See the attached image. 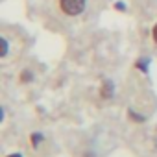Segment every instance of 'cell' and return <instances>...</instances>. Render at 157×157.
<instances>
[{
	"label": "cell",
	"mask_w": 157,
	"mask_h": 157,
	"mask_svg": "<svg viewBox=\"0 0 157 157\" xmlns=\"http://www.w3.org/2000/svg\"><path fill=\"white\" fill-rule=\"evenodd\" d=\"M85 4H87V0H59L61 11L68 17H76V15L83 13Z\"/></svg>",
	"instance_id": "1"
},
{
	"label": "cell",
	"mask_w": 157,
	"mask_h": 157,
	"mask_svg": "<svg viewBox=\"0 0 157 157\" xmlns=\"http://www.w3.org/2000/svg\"><path fill=\"white\" fill-rule=\"evenodd\" d=\"M113 94H115V83L111 80H104V83L100 87V96L104 100H109V98H113Z\"/></svg>",
	"instance_id": "2"
},
{
	"label": "cell",
	"mask_w": 157,
	"mask_h": 157,
	"mask_svg": "<svg viewBox=\"0 0 157 157\" xmlns=\"http://www.w3.org/2000/svg\"><path fill=\"white\" fill-rule=\"evenodd\" d=\"M30 140H32V146H33V148H39V144L44 140V135L39 133V131H35V133L30 135Z\"/></svg>",
	"instance_id": "3"
},
{
	"label": "cell",
	"mask_w": 157,
	"mask_h": 157,
	"mask_svg": "<svg viewBox=\"0 0 157 157\" xmlns=\"http://www.w3.org/2000/svg\"><path fill=\"white\" fill-rule=\"evenodd\" d=\"M148 67H150V59L148 57H140L137 63H135V68L142 70V72H148Z\"/></svg>",
	"instance_id": "4"
},
{
	"label": "cell",
	"mask_w": 157,
	"mask_h": 157,
	"mask_svg": "<svg viewBox=\"0 0 157 157\" xmlns=\"http://www.w3.org/2000/svg\"><path fill=\"white\" fill-rule=\"evenodd\" d=\"M32 80H33V72H32V70L26 68V70L21 72V82H22V83H30Z\"/></svg>",
	"instance_id": "5"
},
{
	"label": "cell",
	"mask_w": 157,
	"mask_h": 157,
	"mask_svg": "<svg viewBox=\"0 0 157 157\" xmlns=\"http://www.w3.org/2000/svg\"><path fill=\"white\" fill-rule=\"evenodd\" d=\"M0 43H2V50H0V57H6V56H8V50H10V43H8V39H6V37H2V39H0Z\"/></svg>",
	"instance_id": "6"
},
{
	"label": "cell",
	"mask_w": 157,
	"mask_h": 157,
	"mask_svg": "<svg viewBox=\"0 0 157 157\" xmlns=\"http://www.w3.org/2000/svg\"><path fill=\"white\" fill-rule=\"evenodd\" d=\"M128 115H129V118H131V120H135V122H144V117H140V115H137V113H133L131 109L128 111Z\"/></svg>",
	"instance_id": "7"
},
{
	"label": "cell",
	"mask_w": 157,
	"mask_h": 157,
	"mask_svg": "<svg viewBox=\"0 0 157 157\" xmlns=\"http://www.w3.org/2000/svg\"><path fill=\"white\" fill-rule=\"evenodd\" d=\"M151 37H153V41H155V44H157V24H155L153 30H151Z\"/></svg>",
	"instance_id": "8"
},
{
	"label": "cell",
	"mask_w": 157,
	"mask_h": 157,
	"mask_svg": "<svg viewBox=\"0 0 157 157\" xmlns=\"http://www.w3.org/2000/svg\"><path fill=\"white\" fill-rule=\"evenodd\" d=\"M115 10H120V11H124L126 8H124V2H117L115 4Z\"/></svg>",
	"instance_id": "9"
},
{
	"label": "cell",
	"mask_w": 157,
	"mask_h": 157,
	"mask_svg": "<svg viewBox=\"0 0 157 157\" xmlns=\"http://www.w3.org/2000/svg\"><path fill=\"white\" fill-rule=\"evenodd\" d=\"M83 157H96V155H94V151H87V153H85Z\"/></svg>",
	"instance_id": "10"
},
{
	"label": "cell",
	"mask_w": 157,
	"mask_h": 157,
	"mask_svg": "<svg viewBox=\"0 0 157 157\" xmlns=\"http://www.w3.org/2000/svg\"><path fill=\"white\" fill-rule=\"evenodd\" d=\"M8 157H22V155H21V153H10Z\"/></svg>",
	"instance_id": "11"
}]
</instances>
